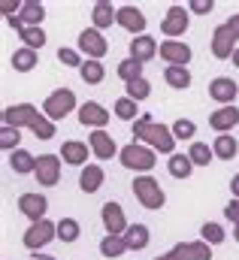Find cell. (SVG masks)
I'll list each match as a JSON object with an SVG mask.
<instances>
[{
  "instance_id": "ab89813d",
  "label": "cell",
  "mask_w": 239,
  "mask_h": 260,
  "mask_svg": "<svg viewBox=\"0 0 239 260\" xmlns=\"http://www.w3.org/2000/svg\"><path fill=\"white\" fill-rule=\"evenodd\" d=\"M124 91H127V97L130 100H145L148 94H152V85H148V79H136V82H130V85H124Z\"/></svg>"
},
{
  "instance_id": "e575fe53",
  "label": "cell",
  "mask_w": 239,
  "mask_h": 260,
  "mask_svg": "<svg viewBox=\"0 0 239 260\" xmlns=\"http://www.w3.org/2000/svg\"><path fill=\"white\" fill-rule=\"evenodd\" d=\"M79 236H82L79 221H76V218H61V221H58V239H61V242H67V245H70V242H76Z\"/></svg>"
},
{
  "instance_id": "d590c367",
  "label": "cell",
  "mask_w": 239,
  "mask_h": 260,
  "mask_svg": "<svg viewBox=\"0 0 239 260\" xmlns=\"http://www.w3.org/2000/svg\"><path fill=\"white\" fill-rule=\"evenodd\" d=\"M18 37H21L24 49H34V52H37V49L46 46V30H43V27H24Z\"/></svg>"
},
{
  "instance_id": "e0dca14e",
  "label": "cell",
  "mask_w": 239,
  "mask_h": 260,
  "mask_svg": "<svg viewBox=\"0 0 239 260\" xmlns=\"http://www.w3.org/2000/svg\"><path fill=\"white\" fill-rule=\"evenodd\" d=\"M161 58L170 67H188V61H191V46L188 43H179V40H167V43H161Z\"/></svg>"
},
{
  "instance_id": "ffe728a7",
  "label": "cell",
  "mask_w": 239,
  "mask_h": 260,
  "mask_svg": "<svg viewBox=\"0 0 239 260\" xmlns=\"http://www.w3.org/2000/svg\"><path fill=\"white\" fill-rule=\"evenodd\" d=\"M236 40L230 37V30L221 24V27H215V34H212V55L218 58V61H227V58H233V52H236L239 46H233Z\"/></svg>"
},
{
  "instance_id": "8fae6325",
  "label": "cell",
  "mask_w": 239,
  "mask_h": 260,
  "mask_svg": "<svg viewBox=\"0 0 239 260\" xmlns=\"http://www.w3.org/2000/svg\"><path fill=\"white\" fill-rule=\"evenodd\" d=\"M109 109L106 106H100V103H94V100H88V103H82L79 106V121L85 124V127H94V130H103L109 124Z\"/></svg>"
},
{
  "instance_id": "603a6c76",
  "label": "cell",
  "mask_w": 239,
  "mask_h": 260,
  "mask_svg": "<svg viewBox=\"0 0 239 260\" xmlns=\"http://www.w3.org/2000/svg\"><path fill=\"white\" fill-rule=\"evenodd\" d=\"M91 21H94V27H97V30L112 27V21L118 24V9H112V3H109V0H97V3H94V9H91Z\"/></svg>"
},
{
  "instance_id": "f6af8a7d",
  "label": "cell",
  "mask_w": 239,
  "mask_h": 260,
  "mask_svg": "<svg viewBox=\"0 0 239 260\" xmlns=\"http://www.w3.org/2000/svg\"><path fill=\"white\" fill-rule=\"evenodd\" d=\"M188 6H191V12H197V15H209V12L215 9V3H212V0H191Z\"/></svg>"
},
{
  "instance_id": "9c48e42d",
  "label": "cell",
  "mask_w": 239,
  "mask_h": 260,
  "mask_svg": "<svg viewBox=\"0 0 239 260\" xmlns=\"http://www.w3.org/2000/svg\"><path fill=\"white\" fill-rule=\"evenodd\" d=\"M34 176H37V182L43 188H55L61 182V154H40Z\"/></svg>"
},
{
  "instance_id": "7c38bea8",
  "label": "cell",
  "mask_w": 239,
  "mask_h": 260,
  "mask_svg": "<svg viewBox=\"0 0 239 260\" xmlns=\"http://www.w3.org/2000/svg\"><path fill=\"white\" fill-rule=\"evenodd\" d=\"M209 97L218 100L221 106H233V100L239 97V85L230 76H218V79L209 82Z\"/></svg>"
},
{
  "instance_id": "bcb514c9",
  "label": "cell",
  "mask_w": 239,
  "mask_h": 260,
  "mask_svg": "<svg viewBox=\"0 0 239 260\" xmlns=\"http://www.w3.org/2000/svg\"><path fill=\"white\" fill-rule=\"evenodd\" d=\"M224 218H227V221H233V227L239 224V200H230V203L224 206Z\"/></svg>"
},
{
  "instance_id": "836d02e7",
  "label": "cell",
  "mask_w": 239,
  "mask_h": 260,
  "mask_svg": "<svg viewBox=\"0 0 239 260\" xmlns=\"http://www.w3.org/2000/svg\"><path fill=\"white\" fill-rule=\"evenodd\" d=\"M188 157L194 160V167H209L212 164V157H215V151L206 145V142H191V148H188Z\"/></svg>"
},
{
  "instance_id": "30bf717a",
  "label": "cell",
  "mask_w": 239,
  "mask_h": 260,
  "mask_svg": "<svg viewBox=\"0 0 239 260\" xmlns=\"http://www.w3.org/2000/svg\"><path fill=\"white\" fill-rule=\"evenodd\" d=\"M185 30H188V9L179 6V3H173V6L167 9L164 21H161V34H164L167 40H179Z\"/></svg>"
},
{
  "instance_id": "d6986e66",
  "label": "cell",
  "mask_w": 239,
  "mask_h": 260,
  "mask_svg": "<svg viewBox=\"0 0 239 260\" xmlns=\"http://www.w3.org/2000/svg\"><path fill=\"white\" fill-rule=\"evenodd\" d=\"M158 52H161V46H158V40H155V37H148V34L133 37V43H130V58H133V61H139V64L152 61Z\"/></svg>"
},
{
  "instance_id": "f1b7e54d",
  "label": "cell",
  "mask_w": 239,
  "mask_h": 260,
  "mask_svg": "<svg viewBox=\"0 0 239 260\" xmlns=\"http://www.w3.org/2000/svg\"><path fill=\"white\" fill-rule=\"evenodd\" d=\"M37 61H40V58H37L34 49H24V46H21V49L12 52V67H15V73H31V70L37 67Z\"/></svg>"
},
{
  "instance_id": "4316f807",
  "label": "cell",
  "mask_w": 239,
  "mask_h": 260,
  "mask_svg": "<svg viewBox=\"0 0 239 260\" xmlns=\"http://www.w3.org/2000/svg\"><path fill=\"white\" fill-rule=\"evenodd\" d=\"M212 151H215V157L218 160H233L239 151L236 139L230 136V133H221V136H215V142H212Z\"/></svg>"
},
{
  "instance_id": "f35d334b",
  "label": "cell",
  "mask_w": 239,
  "mask_h": 260,
  "mask_svg": "<svg viewBox=\"0 0 239 260\" xmlns=\"http://www.w3.org/2000/svg\"><path fill=\"white\" fill-rule=\"evenodd\" d=\"M18 142H21V130H15V127H3L0 130V148L3 151H18Z\"/></svg>"
},
{
  "instance_id": "5bb4252c",
  "label": "cell",
  "mask_w": 239,
  "mask_h": 260,
  "mask_svg": "<svg viewBox=\"0 0 239 260\" xmlns=\"http://www.w3.org/2000/svg\"><path fill=\"white\" fill-rule=\"evenodd\" d=\"M46 209H49V200L43 194H21L18 197V212L21 215H27L31 218V224H37V221H43L46 218Z\"/></svg>"
},
{
  "instance_id": "f907efd6",
  "label": "cell",
  "mask_w": 239,
  "mask_h": 260,
  "mask_svg": "<svg viewBox=\"0 0 239 260\" xmlns=\"http://www.w3.org/2000/svg\"><path fill=\"white\" fill-rule=\"evenodd\" d=\"M155 260H179V257H176L173 251H167V254H158V257H155Z\"/></svg>"
},
{
  "instance_id": "c3c4849f",
  "label": "cell",
  "mask_w": 239,
  "mask_h": 260,
  "mask_svg": "<svg viewBox=\"0 0 239 260\" xmlns=\"http://www.w3.org/2000/svg\"><path fill=\"white\" fill-rule=\"evenodd\" d=\"M230 191H233V200H239V173L230 179Z\"/></svg>"
},
{
  "instance_id": "44dd1931",
  "label": "cell",
  "mask_w": 239,
  "mask_h": 260,
  "mask_svg": "<svg viewBox=\"0 0 239 260\" xmlns=\"http://www.w3.org/2000/svg\"><path fill=\"white\" fill-rule=\"evenodd\" d=\"M236 124H239V109L236 106H221L218 112L209 115V127L218 130V136H221V133H230Z\"/></svg>"
},
{
  "instance_id": "ac0fdd59",
  "label": "cell",
  "mask_w": 239,
  "mask_h": 260,
  "mask_svg": "<svg viewBox=\"0 0 239 260\" xmlns=\"http://www.w3.org/2000/svg\"><path fill=\"white\" fill-rule=\"evenodd\" d=\"M173 254L179 260H212V245L203 242V239L179 242V245H173Z\"/></svg>"
},
{
  "instance_id": "f5cc1de1",
  "label": "cell",
  "mask_w": 239,
  "mask_h": 260,
  "mask_svg": "<svg viewBox=\"0 0 239 260\" xmlns=\"http://www.w3.org/2000/svg\"><path fill=\"white\" fill-rule=\"evenodd\" d=\"M233 239H236V242H239V224H236V227H233Z\"/></svg>"
},
{
  "instance_id": "3957f363",
  "label": "cell",
  "mask_w": 239,
  "mask_h": 260,
  "mask_svg": "<svg viewBox=\"0 0 239 260\" xmlns=\"http://www.w3.org/2000/svg\"><path fill=\"white\" fill-rule=\"evenodd\" d=\"M133 197L145 206V209H152V212H158V209H164V203H167V194H164V188L152 179V176H136L133 179Z\"/></svg>"
},
{
  "instance_id": "7dc6e473",
  "label": "cell",
  "mask_w": 239,
  "mask_h": 260,
  "mask_svg": "<svg viewBox=\"0 0 239 260\" xmlns=\"http://www.w3.org/2000/svg\"><path fill=\"white\" fill-rule=\"evenodd\" d=\"M224 27L230 30V37H233V40H239V12H236V15H230V18L224 21Z\"/></svg>"
},
{
  "instance_id": "5b68a950",
  "label": "cell",
  "mask_w": 239,
  "mask_h": 260,
  "mask_svg": "<svg viewBox=\"0 0 239 260\" xmlns=\"http://www.w3.org/2000/svg\"><path fill=\"white\" fill-rule=\"evenodd\" d=\"M52 239H58V224H55V221H49V218H43V221L31 224V227L24 230V236H21L24 248H31L34 254H37L43 245H49Z\"/></svg>"
},
{
  "instance_id": "277c9868",
  "label": "cell",
  "mask_w": 239,
  "mask_h": 260,
  "mask_svg": "<svg viewBox=\"0 0 239 260\" xmlns=\"http://www.w3.org/2000/svg\"><path fill=\"white\" fill-rule=\"evenodd\" d=\"M73 109H76V91H70V88L52 91V94L46 97V103H43V115H46L49 121H61V118L70 115Z\"/></svg>"
},
{
  "instance_id": "d4e9b609",
  "label": "cell",
  "mask_w": 239,
  "mask_h": 260,
  "mask_svg": "<svg viewBox=\"0 0 239 260\" xmlns=\"http://www.w3.org/2000/svg\"><path fill=\"white\" fill-rule=\"evenodd\" d=\"M18 18L24 21V27H43V18H46V6L40 0H24Z\"/></svg>"
},
{
  "instance_id": "6da1fadb",
  "label": "cell",
  "mask_w": 239,
  "mask_h": 260,
  "mask_svg": "<svg viewBox=\"0 0 239 260\" xmlns=\"http://www.w3.org/2000/svg\"><path fill=\"white\" fill-rule=\"evenodd\" d=\"M133 139L148 145L152 151H161V154H176V136H173V127H164L152 118V112H142L136 121H133Z\"/></svg>"
},
{
  "instance_id": "f546056e",
  "label": "cell",
  "mask_w": 239,
  "mask_h": 260,
  "mask_svg": "<svg viewBox=\"0 0 239 260\" xmlns=\"http://www.w3.org/2000/svg\"><path fill=\"white\" fill-rule=\"evenodd\" d=\"M164 79H167L170 88L185 91V88L191 85V70H188V67H167V70H164Z\"/></svg>"
},
{
  "instance_id": "7a4b0ae2",
  "label": "cell",
  "mask_w": 239,
  "mask_h": 260,
  "mask_svg": "<svg viewBox=\"0 0 239 260\" xmlns=\"http://www.w3.org/2000/svg\"><path fill=\"white\" fill-rule=\"evenodd\" d=\"M118 157H121V167H127V170H133V173H142V176H148V170H155V164H158V151H152V148L142 145V142L124 145Z\"/></svg>"
},
{
  "instance_id": "4fadbf2b",
  "label": "cell",
  "mask_w": 239,
  "mask_h": 260,
  "mask_svg": "<svg viewBox=\"0 0 239 260\" xmlns=\"http://www.w3.org/2000/svg\"><path fill=\"white\" fill-rule=\"evenodd\" d=\"M88 145H91V154H94L97 160H112V154H121L118 145H115V139H112L106 130H94V133L88 136Z\"/></svg>"
},
{
  "instance_id": "60d3db41",
  "label": "cell",
  "mask_w": 239,
  "mask_h": 260,
  "mask_svg": "<svg viewBox=\"0 0 239 260\" xmlns=\"http://www.w3.org/2000/svg\"><path fill=\"white\" fill-rule=\"evenodd\" d=\"M31 133H34L37 139H43V142H46V139H55V121H49L46 115H40V118L34 121Z\"/></svg>"
},
{
  "instance_id": "484cf974",
  "label": "cell",
  "mask_w": 239,
  "mask_h": 260,
  "mask_svg": "<svg viewBox=\"0 0 239 260\" xmlns=\"http://www.w3.org/2000/svg\"><path fill=\"white\" fill-rule=\"evenodd\" d=\"M9 170H12L15 176H27V173H37V157H34L31 151L18 148V151H12V154H9Z\"/></svg>"
},
{
  "instance_id": "8d00e7d4",
  "label": "cell",
  "mask_w": 239,
  "mask_h": 260,
  "mask_svg": "<svg viewBox=\"0 0 239 260\" xmlns=\"http://www.w3.org/2000/svg\"><path fill=\"white\" fill-rule=\"evenodd\" d=\"M200 236H203V242H209V245H221V242L227 239L224 227H221V224H215V221H206V224L200 227Z\"/></svg>"
},
{
  "instance_id": "7bdbcfd3",
  "label": "cell",
  "mask_w": 239,
  "mask_h": 260,
  "mask_svg": "<svg viewBox=\"0 0 239 260\" xmlns=\"http://www.w3.org/2000/svg\"><path fill=\"white\" fill-rule=\"evenodd\" d=\"M58 61L64 67H79V70H82V64H85L82 55H79V49H64V46L58 49Z\"/></svg>"
},
{
  "instance_id": "ee69618b",
  "label": "cell",
  "mask_w": 239,
  "mask_h": 260,
  "mask_svg": "<svg viewBox=\"0 0 239 260\" xmlns=\"http://www.w3.org/2000/svg\"><path fill=\"white\" fill-rule=\"evenodd\" d=\"M21 6H24V0H3V3H0V9H3V15H6V18L18 15V12H21Z\"/></svg>"
},
{
  "instance_id": "d6a6232c",
  "label": "cell",
  "mask_w": 239,
  "mask_h": 260,
  "mask_svg": "<svg viewBox=\"0 0 239 260\" xmlns=\"http://www.w3.org/2000/svg\"><path fill=\"white\" fill-rule=\"evenodd\" d=\"M167 170H170L173 179H188V176L194 173V160H191L188 154H173L170 164H167Z\"/></svg>"
},
{
  "instance_id": "83f0119b",
  "label": "cell",
  "mask_w": 239,
  "mask_h": 260,
  "mask_svg": "<svg viewBox=\"0 0 239 260\" xmlns=\"http://www.w3.org/2000/svg\"><path fill=\"white\" fill-rule=\"evenodd\" d=\"M130 248H127V242H124V236H103V242H100V254L106 260H118L121 254H127Z\"/></svg>"
},
{
  "instance_id": "74e56055",
  "label": "cell",
  "mask_w": 239,
  "mask_h": 260,
  "mask_svg": "<svg viewBox=\"0 0 239 260\" xmlns=\"http://www.w3.org/2000/svg\"><path fill=\"white\" fill-rule=\"evenodd\" d=\"M112 112L118 115L121 121H136V118H139V112H136V100H130V97H118L115 106H112Z\"/></svg>"
},
{
  "instance_id": "cb8c5ba5",
  "label": "cell",
  "mask_w": 239,
  "mask_h": 260,
  "mask_svg": "<svg viewBox=\"0 0 239 260\" xmlns=\"http://www.w3.org/2000/svg\"><path fill=\"white\" fill-rule=\"evenodd\" d=\"M124 242H127L130 251H142V248H148V242H152V230H148L145 224H130L127 233H124Z\"/></svg>"
},
{
  "instance_id": "b9f144b4",
  "label": "cell",
  "mask_w": 239,
  "mask_h": 260,
  "mask_svg": "<svg viewBox=\"0 0 239 260\" xmlns=\"http://www.w3.org/2000/svg\"><path fill=\"white\" fill-rule=\"evenodd\" d=\"M173 136H176V142H179V139H194V136H197V124H194L191 118H179V121L173 124Z\"/></svg>"
},
{
  "instance_id": "2e32d148",
  "label": "cell",
  "mask_w": 239,
  "mask_h": 260,
  "mask_svg": "<svg viewBox=\"0 0 239 260\" xmlns=\"http://www.w3.org/2000/svg\"><path fill=\"white\" fill-rule=\"evenodd\" d=\"M88 151L91 145L88 142H79V139H67L61 145V160L70 164V167H88Z\"/></svg>"
},
{
  "instance_id": "ba28073f",
  "label": "cell",
  "mask_w": 239,
  "mask_h": 260,
  "mask_svg": "<svg viewBox=\"0 0 239 260\" xmlns=\"http://www.w3.org/2000/svg\"><path fill=\"white\" fill-rule=\"evenodd\" d=\"M100 221H103V227H106V236H124L127 233V218H124V209H121V203H103V209H100Z\"/></svg>"
},
{
  "instance_id": "681fc988",
  "label": "cell",
  "mask_w": 239,
  "mask_h": 260,
  "mask_svg": "<svg viewBox=\"0 0 239 260\" xmlns=\"http://www.w3.org/2000/svg\"><path fill=\"white\" fill-rule=\"evenodd\" d=\"M31 260H58V257H52V254H43V251H37V254H34Z\"/></svg>"
},
{
  "instance_id": "816d5d0a",
  "label": "cell",
  "mask_w": 239,
  "mask_h": 260,
  "mask_svg": "<svg viewBox=\"0 0 239 260\" xmlns=\"http://www.w3.org/2000/svg\"><path fill=\"white\" fill-rule=\"evenodd\" d=\"M233 67H236V70H239V49H236V52H233Z\"/></svg>"
},
{
  "instance_id": "52a82bcc",
  "label": "cell",
  "mask_w": 239,
  "mask_h": 260,
  "mask_svg": "<svg viewBox=\"0 0 239 260\" xmlns=\"http://www.w3.org/2000/svg\"><path fill=\"white\" fill-rule=\"evenodd\" d=\"M79 52L85 55V61H100L109 52V43L103 40V34L97 27H85L79 34Z\"/></svg>"
},
{
  "instance_id": "8992f818",
  "label": "cell",
  "mask_w": 239,
  "mask_h": 260,
  "mask_svg": "<svg viewBox=\"0 0 239 260\" xmlns=\"http://www.w3.org/2000/svg\"><path fill=\"white\" fill-rule=\"evenodd\" d=\"M40 118V109L34 103H15V106H6L3 109V127H34V121Z\"/></svg>"
},
{
  "instance_id": "7402d4cb",
  "label": "cell",
  "mask_w": 239,
  "mask_h": 260,
  "mask_svg": "<svg viewBox=\"0 0 239 260\" xmlns=\"http://www.w3.org/2000/svg\"><path fill=\"white\" fill-rule=\"evenodd\" d=\"M103 167L100 164H88V167H82V173H79V188L85 191V194H97L100 188H103Z\"/></svg>"
},
{
  "instance_id": "9a60e30c",
  "label": "cell",
  "mask_w": 239,
  "mask_h": 260,
  "mask_svg": "<svg viewBox=\"0 0 239 260\" xmlns=\"http://www.w3.org/2000/svg\"><path fill=\"white\" fill-rule=\"evenodd\" d=\"M118 27H124V30L133 34V37H142V30H145V15H142V9H136V6H130V3L118 6Z\"/></svg>"
},
{
  "instance_id": "1f68e13d",
  "label": "cell",
  "mask_w": 239,
  "mask_h": 260,
  "mask_svg": "<svg viewBox=\"0 0 239 260\" xmlns=\"http://www.w3.org/2000/svg\"><path fill=\"white\" fill-rule=\"evenodd\" d=\"M79 76H82L85 85H100L106 79V67L100 64V61H85L82 70H79Z\"/></svg>"
},
{
  "instance_id": "4dcf8cb0",
  "label": "cell",
  "mask_w": 239,
  "mask_h": 260,
  "mask_svg": "<svg viewBox=\"0 0 239 260\" xmlns=\"http://www.w3.org/2000/svg\"><path fill=\"white\" fill-rule=\"evenodd\" d=\"M115 73H118V79L124 85H130V82H136V79H145V76H142V64L133 61V58H124V61L115 67Z\"/></svg>"
}]
</instances>
